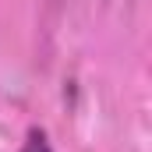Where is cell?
Returning a JSON list of instances; mask_svg holds the SVG:
<instances>
[{"label":"cell","mask_w":152,"mask_h":152,"mask_svg":"<svg viewBox=\"0 0 152 152\" xmlns=\"http://www.w3.org/2000/svg\"><path fill=\"white\" fill-rule=\"evenodd\" d=\"M21 152H53V149H50V142H46L42 131H28V138H25Z\"/></svg>","instance_id":"1"}]
</instances>
